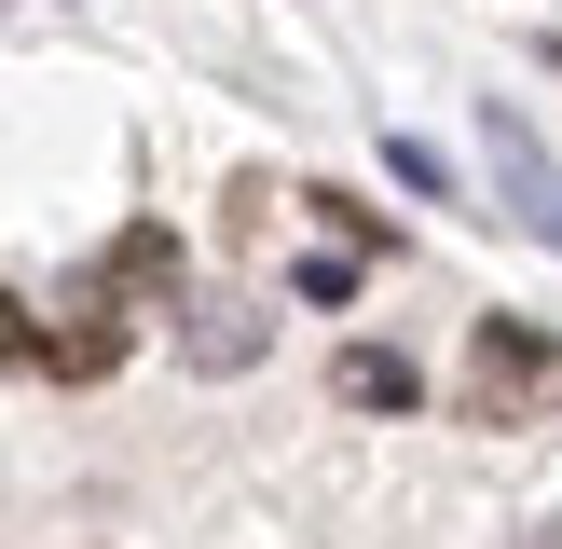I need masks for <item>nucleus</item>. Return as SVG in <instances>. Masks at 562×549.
I'll list each match as a JSON object with an SVG mask.
<instances>
[{
    "label": "nucleus",
    "mask_w": 562,
    "mask_h": 549,
    "mask_svg": "<svg viewBox=\"0 0 562 549\" xmlns=\"http://www.w3.org/2000/svg\"><path fill=\"white\" fill-rule=\"evenodd\" d=\"M549 371H562V357H549L536 316H481V344H467V412H481V426H508Z\"/></svg>",
    "instance_id": "obj_2"
},
{
    "label": "nucleus",
    "mask_w": 562,
    "mask_h": 549,
    "mask_svg": "<svg viewBox=\"0 0 562 549\" xmlns=\"http://www.w3.org/2000/svg\"><path fill=\"white\" fill-rule=\"evenodd\" d=\"M329 399H344V412H412L426 371H412L398 344H344V357H329Z\"/></svg>",
    "instance_id": "obj_5"
},
{
    "label": "nucleus",
    "mask_w": 562,
    "mask_h": 549,
    "mask_svg": "<svg viewBox=\"0 0 562 549\" xmlns=\"http://www.w3.org/2000/svg\"><path fill=\"white\" fill-rule=\"evenodd\" d=\"M302 206H316L344 247H384V206H357V192H302Z\"/></svg>",
    "instance_id": "obj_7"
},
{
    "label": "nucleus",
    "mask_w": 562,
    "mask_h": 549,
    "mask_svg": "<svg viewBox=\"0 0 562 549\" xmlns=\"http://www.w3.org/2000/svg\"><path fill=\"white\" fill-rule=\"evenodd\" d=\"M97 289H110V302H179V289H192V247L165 234V220H137V234H110Z\"/></svg>",
    "instance_id": "obj_4"
},
{
    "label": "nucleus",
    "mask_w": 562,
    "mask_h": 549,
    "mask_svg": "<svg viewBox=\"0 0 562 549\" xmlns=\"http://www.w3.org/2000/svg\"><path fill=\"white\" fill-rule=\"evenodd\" d=\"M481 165H494V192H508V220H521V234H536V247H562V165H549V137L521 124L508 97L481 110Z\"/></svg>",
    "instance_id": "obj_1"
},
{
    "label": "nucleus",
    "mask_w": 562,
    "mask_h": 549,
    "mask_svg": "<svg viewBox=\"0 0 562 549\" xmlns=\"http://www.w3.org/2000/svg\"><path fill=\"white\" fill-rule=\"evenodd\" d=\"M192 357H206V371H247V357H261V302H206Z\"/></svg>",
    "instance_id": "obj_6"
},
{
    "label": "nucleus",
    "mask_w": 562,
    "mask_h": 549,
    "mask_svg": "<svg viewBox=\"0 0 562 549\" xmlns=\"http://www.w3.org/2000/svg\"><path fill=\"white\" fill-rule=\"evenodd\" d=\"M27 357H42L55 384H110V371H124V316H110V289H82L55 329H27Z\"/></svg>",
    "instance_id": "obj_3"
},
{
    "label": "nucleus",
    "mask_w": 562,
    "mask_h": 549,
    "mask_svg": "<svg viewBox=\"0 0 562 549\" xmlns=\"http://www.w3.org/2000/svg\"><path fill=\"white\" fill-rule=\"evenodd\" d=\"M384 165H398V192H453V165H439L426 137H384Z\"/></svg>",
    "instance_id": "obj_8"
}]
</instances>
